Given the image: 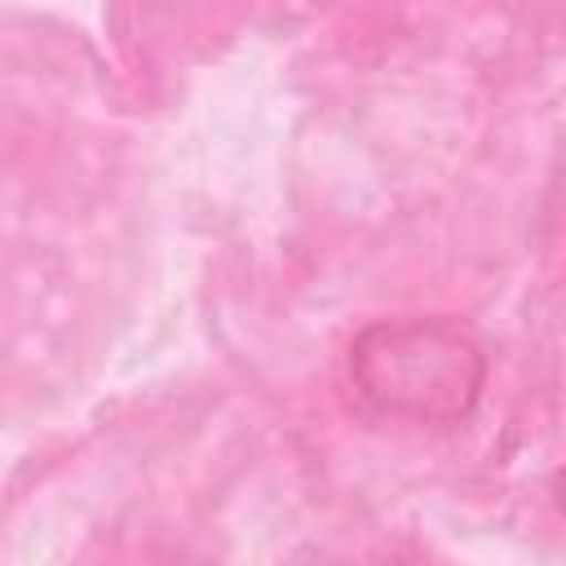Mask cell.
Masks as SVG:
<instances>
[{
  "label": "cell",
  "mask_w": 566,
  "mask_h": 566,
  "mask_svg": "<svg viewBox=\"0 0 566 566\" xmlns=\"http://www.w3.org/2000/svg\"><path fill=\"white\" fill-rule=\"evenodd\" d=\"M349 380L371 411L447 429L473 411L486 358L451 318H385L349 345Z\"/></svg>",
  "instance_id": "1"
}]
</instances>
